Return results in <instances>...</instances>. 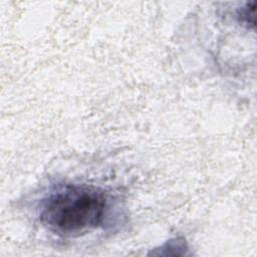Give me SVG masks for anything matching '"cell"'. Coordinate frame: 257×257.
<instances>
[{
	"label": "cell",
	"instance_id": "obj_1",
	"mask_svg": "<svg viewBox=\"0 0 257 257\" xmlns=\"http://www.w3.org/2000/svg\"><path fill=\"white\" fill-rule=\"evenodd\" d=\"M112 207V196L98 186L60 183L40 198L36 217L48 231L75 237L103 227L111 217Z\"/></svg>",
	"mask_w": 257,
	"mask_h": 257
},
{
	"label": "cell",
	"instance_id": "obj_2",
	"mask_svg": "<svg viewBox=\"0 0 257 257\" xmlns=\"http://www.w3.org/2000/svg\"><path fill=\"white\" fill-rule=\"evenodd\" d=\"M255 8H256V2H247L244 6H242L238 11V17L239 21L247 25L254 26L255 25Z\"/></svg>",
	"mask_w": 257,
	"mask_h": 257
}]
</instances>
